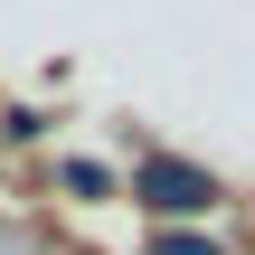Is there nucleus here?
<instances>
[{
	"instance_id": "obj_3",
	"label": "nucleus",
	"mask_w": 255,
	"mask_h": 255,
	"mask_svg": "<svg viewBox=\"0 0 255 255\" xmlns=\"http://www.w3.org/2000/svg\"><path fill=\"white\" fill-rule=\"evenodd\" d=\"M151 255H227V246H218V237H199V227H170Z\"/></svg>"
},
{
	"instance_id": "obj_2",
	"label": "nucleus",
	"mask_w": 255,
	"mask_h": 255,
	"mask_svg": "<svg viewBox=\"0 0 255 255\" xmlns=\"http://www.w3.org/2000/svg\"><path fill=\"white\" fill-rule=\"evenodd\" d=\"M66 189H76V199H104L114 170H104V161H66Z\"/></svg>"
},
{
	"instance_id": "obj_1",
	"label": "nucleus",
	"mask_w": 255,
	"mask_h": 255,
	"mask_svg": "<svg viewBox=\"0 0 255 255\" xmlns=\"http://www.w3.org/2000/svg\"><path fill=\"white\" fill-rule=\"evenodd\" d=\"M132 199L180 218V208H208V199H218V180H208V170H189V161H142V170H132Z\"/></svg>"
}]
</instances>
